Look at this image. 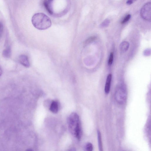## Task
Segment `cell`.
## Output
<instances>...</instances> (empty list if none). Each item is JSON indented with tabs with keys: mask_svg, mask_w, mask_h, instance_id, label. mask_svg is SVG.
<instances>
[{
	"mask_svg": "<svg viewBox=\"0 0 151 151\" xmlns=\"http://www.w3.org/2000/svg\"><path fill=\"white\" fill-rule=\"evenodd\" d=\"M110 23V21L108 19H105L101 24V27H106L108 26Z\"/></svg>",
	"mask_w": 151,
	"mask_h": 151,
	"instance_id": "obj_12",
	"label": "cell"
},
{
	"mask_svg": "<svg viewBox=\"0 0 151 151\" xmlns=\"http://www.w3.org/2000/svg\"><path fill=\"white\" fill-rule=\"evenodd\" d=\"M111 78V74H109L107 77L104 89L105 92L106 94L109 93L110 91Z\"/></svg>",
	"mask_w": 151,
	"mask_h": 151,
	"instance_id": "obj_6",
	"label": "cell"
},
{
	"mask_svg": "<svg viewBox=\"0 0 151 151\" xmlns=\"http://www.w3.org/2000/svg\"><path fill=\"white\" fill-rule=\"evenodd\" d=\"M115 97V100L118 104L120 105L124 104L127 100L126 92L123 89H119L116 92Z\"/></svg>",
	"mask_w": 151,
	"mask_h": 151,
	"instance_id": "obj_4",
	"label": "cell"
},
{
	"mask_svg": "<svg viewBox=\"0 0 151 151\" xmlns=\"http://www.w3.org/2000/svg\"><path fill=\"white\" fill-rule=\"evenodd\" d=\"M130 0L133 1V0Z\"/></svg>",
	"mask_w": 151,
	"mask_h": 151,
	"instance_id": "obj_17",
	"label": "cell"
},
{
	"mask_svg": "<svg viewBox=\"0 0 151 151\" xmlns=\"http://www.w3.org/2000/svg\"><path fill=\"white\" fill-rule=\"evenodd\" d=\"M131 15L130 14L127 15L121 21V23L122 24H124L128 21L130 19Z\"/></svg>",
	"mask_w": 151,
	"mask_h": 151,
	"instance_id": "obj_11",
	"label": "cell"
},
{
	"mask_svg": "<svg viewBox=\"0 0 151 151\" xmlns=\"http://www.w3.org/2000/svg\"><path fill=\"white\" fill-rule=\"evenodd\" d=\"M2 71L1 68L0 67V77L2 74Z\"/></svg>",
	"mask_w": 151,
	"mask_h": 151,
	"instance_id": "obj_16",
	"label": "cell"
},
{
	"mask_svg": "<svg viewBox=\"0 0 151 151\" xmlns=\"http://www.w3.org/2000/svg\"><path fill=\"white\" fill-rule=\"evenodd\" d=\"M151 4L150 2L145 4L142 7L140 11V15L144 19L150 21L151 19Z\"/></svg>",
	"mask_w": 151,
	"mask_h": 151,
	"instance_id": "obj_2",
	"label": "cell"
},
{
	"mask_svg": "<svg viewBox=\"0 0 151 151\" xmlns=\"http://www.w3.org/2000/svg\"><path fill=\"white\" fill-rule=\"evenodd\" d=\"M84 148L86 151H92L93 150V146L91 143L88 142L85 145Z\"/></svg>",
	"mask_w": 151,
	"mask_h": 151,
	"instance_id": "obj_10",
	"label": "cell"
},
{
	"mask_svg": "<svg viewBox=\"0 0 151 151\" xmlns=\"http://www.w3.org/2000/svg\"><path fill=\"white\" fill-rule=\"evenodd\" d=\"M133 3L132 1L128 0L126 2V4L128 5H130Z\"/></svg>",
	"mask_w": 151,
	"mask_h": 151,
	"instance_id": "obj_15",
	"label": "cell"
},
{
	"mask_svg": "<svg viewBox=\"0 0 151 151\" xmlns=\"http://www.w3.org/2000/svg\"><path fill=\"white\" fill-rule=\"evenodd\" d=\"M19 61L20 63L24 67L28 68L30 64L28 57L26 55H21L19 57Z\"/></svg>",
	"mask_w": 151,
	"mask_h": 151,
	"instance_id": "obj_5",
	"label": "cell"
},
{
	"mask_svg": "<svg viewBox=\"0 0 151 151\" xmlns=\"http://www.w3.org/2000/svg\"><path fill=\"white\" fill-rule=\"evenodd\" d=\"M113 52H111L110 53L109 58L108 61V64L109 65H111L112 63L113 60Z\"/></svg>",
	"mask_w": 151,
	"mask_h": 151,
	"instance_id": "obj_13",
	"label": "cell"
},
{
	"mask_svg": "<svg viewBox=\"0 0 151 151\" xmlns=\"http://www.w3.org/2000/svg\"><path fill=\"white\" fill-rule=\"evenodd\" d=\"M11 54V50L9 47L5 49L2 52V55L4 58H8L10 57Z\"/></svg>",
	"mask_w": 151,
	"mask_h": 151,
	"instance_id": "obj_9",
	"label": "cell"
},
{
	"mask_svg": "<svg viewBox=\"0 0 151 151\" xmlns=\"http://www.w3.org/2000/svg\"><path fill=\"white\" fill-rule=\"evenodd\" d=\"M50 110L53 113H57L58 110V105L56 101H52L50 106Z\"/></svg>",
	"mask_w": 151,
	"mask_h": 151,
	"instance_id": "obj_7",
	"label": "cell"
},
{
	"mask_svg": "<svg viewBox=\"0 0 151 151\" xmlns=\"http://www.w3.org/2000/svg\"><path fill=\"white\" fill-rule=\"evenodd\" d=\"M97 133L99 150L100 151H103L102 144L101 138V133L99 130H97Z\"/></svg>",
	"mask_w": 151,
	"mask_h": 151,
	"instance_id": "obj_8",
	"label": "cell"
},
{
	"mask_svg": "<svg viewBox=\"0 0 151 151\" xmlns=\"http://www.w3.org/2000/svg\"><path fill=\"white\" fill-rule=\"evenodd\" d=\"M3 26L2 23L0 22V37H1L2 35L3 32Z\"/></svg>",
	"mask_w": 151,
	"mask_h": 151,
	"instance_id": "obj_14",
	"label": "cell"
},
{
	"mask_svg": "<svg viewBox=\"0 0 151 151\" xmlns=\"http://www.w3.org/2000/svg\"><path fill=\"white\" fill-rule=\"evenodd\" d=\"M32 22L35 28L40 30L47 29L51 25L50 19L47 15L42 13L34 14L32 17Z\"/></svg>",
	"mask_w": 151,
	"mask_h": 151,
	"instance_id": "obj_1",
	"label": "cell"
},
{
	"mask_svg": "<svg viewBox=\"0 0 151 151\" xmlns=\"http://www.w3.org/2000/svg\"><path fill=\"white\" fill-rule=\"evenodd\" d=\"M68 124L70 129L73 134L75 130L80 124L78 116L76 113H72L69 116L68 119Z\"/></svg>",
	"mask_w": 151,
	"mask_h": 151,
	"instance_id": "obj_3",
	"label": "cell"
}]
</instances>
